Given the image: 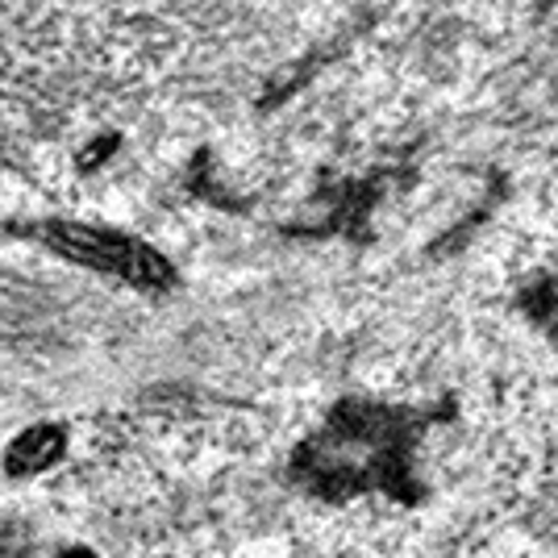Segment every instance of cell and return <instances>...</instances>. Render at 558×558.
Listing matches in <instances>:
<instances>
[{"label": "cell", "instance_id": "1", "mask_svg": "<svg viewBox=\"0 0 558 558\" xmlns=\"http://www.w3.org/2000/svg\"><path fill=\"white\" fill-rule=\"evenodd\" d=\"M442 417V404H384V400H338L326 421L288 459V480L301 492L342 505L367 492H384L396 505H417V446Z\"/></svg>", "mask_w": 558, "mask_h": 558}, {"label": "cell", "instance_id": "2", "mask_svg": "<svg viewBox=\"0 0 558 558\" xmlns=\"http://www.w3.org/2000/svg\"><path fill=\"white\" fill-rule=\"evenodd\" d=\"M38 238L59 258L80 263V267H88L96 276H113L121 283H130V288H138V292H167L180 279V271L171 267V258L159 246L134 238V233L54 217V221L38 226Z\"/></svg>", "mask_w": 558, "mask_h": 558}, {"label": "cell", "instance_id": "3", "mask_svg": "<svg viewBox=\"0 0 558 558\" xmlns=\"http://www.w3.org/2000/svg\"><path fill=\"white\" fill-rule=\"evenodd\" d=\"M63 450H68V429L63 425H54V421L29 425L4 450V475H13V480L43 475L47 466H54L63 459Z\"/></svg>", "mask_w": 558, "mask_h": 558}, {"label": "cell", "instance_id": "4", "mask_svg": "<svg viewBox=\"0 0 558 558\" xmlns=\"http://www.w3.org/2000/svg\"><path fill=\"white\" fill-rule=\"evenodd\" d=\"M113 150H117V134H100V138L88 142V150H80V155H75V167H80V171H96V167L105 163Z\"/></svg>", "mask_w": 558, "mask_h": 558}, {"label": "cell", "instance_id": "5", "mask_svg": "<svg viewBox=\"0 0 558 558\" xmlns=\"http://www.w3.org/2000/svg\"><path fill=\"white\" fill-rule=\"evenodd\" d=\"M59 558H96V555H93V550H84V546H80V550H63Z\"/></svg>", "mask_w": 558, "mask_h": 558}]
</instances>
